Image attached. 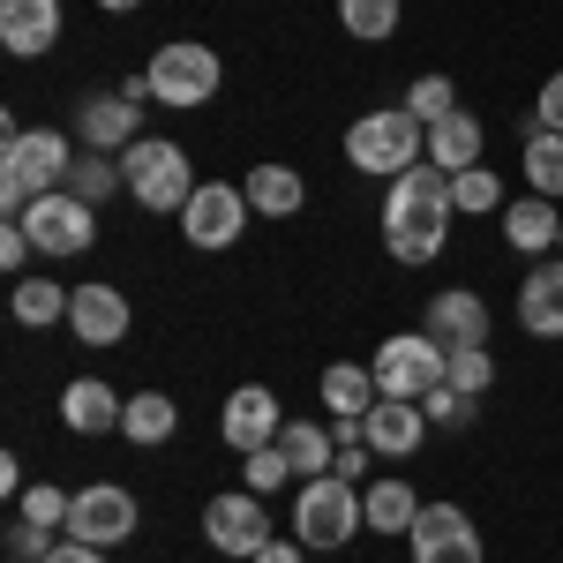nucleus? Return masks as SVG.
Returning a JSON list of instances; mask_svg holds the SVG:
<instances>
[{"label":"nucleus","instance_id":"37","mask_svg":"<svg viewBox=\"0 0 563 563\" xmlns=\"http://www.w3.org/2000/svg\"><path fill=\"white\" fill-rule=\"evenodd\" d=\"M466 406H474V398H466V390H451V384H435L429 398H421V413H429V421H466Z\"/></svg>","mask_w":563,"mask_h":563},{"label":"nucleus","instance_id":"27","mask_svg":"<svg viewBox=\"0 0 563 563\" xmlns=\"http://www.w3.org/2000/svg\"><path fill=\"white\" fill-rule=\"evenodd\" d=\"M361 504H368V526H376V533H413V519H421V504H413L406 481H376Z\"/></svg>","mask_w":563,"mask_h":563},{"label":"nucleus","instance_id":"23","mask_svg":"<svg viewBox=\"0 0 563 563\" xmlns=\"http://www.w3.org/2000/svg\"><path fill=\"white\" fill-rule=\"evenodd\" d=\"M376 368H353V361H339V368H323V406H339V421H368L376 413Z\"/></svg>","mask_w":563,"mask_h":563},{"label":"nucleus","instance_id":"39","mask_svg":"<svg viewBox=\"0 0 563 563\" xmlns=\"http://www.w3.org/2000/svg\"><path fill=\"white\" fill-rule=\"evenodd\" d=\"M45 533H53V526H15V533H8V556H45Z\"/></svg>","mask_w":563,"mask_h":563},{"label":"nucleus","instance_id":"13","mask_svg":"<svg viewBox=\"0 0 563 563\" xmlns=\"http://www.w3.org/2000/svg\"><path fill=\"white\" fill-rule=\"evenodd\" d=\"M218 435L249 459V451H263V443H278V398L263 384H241L233 398H225V413H218Z\"/></svg>","mask_w":563,"mask_h":563},{"label":"nucleus","instance_id":"25","mask_svg":"<svg viewBox=\"0 0 563 563\" xmlns=\"http://www.w3.org/2000/svg\"><path fill=\"white\" fill-rule=\"evenodd\" d=\"M301 174H294V166H256V174H249V211H263V218H294L301 211Z\"/></svg>","mask_w":563,"mask_h":563},{"label":"nucleus","instance_id":"19","mask_svg":"<svg viewBox=\"0 0 563 563\" xmlns=\"http://www.w3.org/2000/svg\"><path fill=\"white\" fill-rule=\"evenodd\" d=\"M519 323L533 339H563V263H541L519 286Z\"/></svg>","mask_w":563,"mask_h":563},{"label":"nucleus","instance_id":"34","mask_svg":"<svg viewBox=\"0 0 563 563\" xmlns=\"http://www.w3.org/2000/svg\"><path fill=\"white\" fill-rule=\"evenodd\" d=\"M406 113H413L421 129H435L443 113H459V98H451V84H443V76H421V84L406 90Z\"/></svg>","mask_w":563,"mask_h":563},{"label":"nucleus","instance_id":"28","mask_svg":"<svg viewBox=\"0 0 563 563\" xmlns=\"http://www.w3.org/2000/svg\"><path fill=\"white\" fill-rule=\"evenodd\" d=\"M68 301H76V294H68V286H45V278H15V323H31V331H45V323H60V316H68Z\"/></svg>","mask_w":563,"mask_h":563},{"label":"nucleus","instance_id":"14","mask_svg":"<svg viewBox=\"0 0 563 563\" xmlns=\"http://www.w3.org/2000/svg\"><path fill=\"white\" fill-rule=\"evenodd\" d=\"M421 435H429V413H421L413 398H376V413L361 421V443H368L376 459H413Z\"/></svg>","mask_w":563,"mask_h":563},{"label":"nucleus","instance_id":"43","mask_svg":"<svg viewBox=\"0 0 563 563\" xmlns=\"http://www.w3.org/2000/svg\"><path fill=\"white\" fill-rule=\"evenodd\" d=\"M249 563H301V541H263Z\"/></svg>","mask_w":563,"mask_h":563},{"label":"nucleus","instance_id":"6","mask_svg":"<svg viewBox=\"0 0 563 563\" xmlns=\"http://www.w3.org/2000/svg\"><path fill=\"white\" fill-rule=\"evenodd\" d=\"M368 368H376V390H384V398H413V406H421V398L451 376V353L435 346L429 331H398V339L376 346Z\"/></svg>","mask_w":563,"mask_h":563},{"label":"nucleus","instance_id":"1","mask_svg":"<svg viewBox=\"0 0 563 563\" xmlns=\"http://www.w3.org/2000/svg\"><path fill=\"white\" fill-rule=\"evenodd\" d=\"M451 174L443 166H406L384 196V249L398 263H435L443 233H451Z\"/></svg>","mask_w":563,"mask_h":563},{"label":"nucleus","instance_id":"21","mask_svg":"<svg viewBox=\"0 0 563 563\" xmlns=\"http://www.w3.org/2000/svg\"><path fill=\"white\" fill-rule=\"evenodd\" d=\"M429 166H443V174H466V166H481V121L459 106V113H443L429 129Z\"/></svg>","mask_w":563,"mask_h":563},{"label":"nucleus","instance_id":"5","mask_svg":"<svg viewBox=\"0 0 563 563\" xmlns=\"http://www.w3.org/2000/svg\"><path fill=\"white\" fill-rule=\"evenodd\" d=\"M353 526H368V504L353 496L346 474L301 481V496H294V541H301V549H339Z\"/></svg>","mask_w":563,"mask_h":563},{"label":"nucleus","instance_id":"16","mask_svg":"<svg viewBox=\"0 0 563 563\" xmlns=\"http://www.w3.org/2000/svg\"><path fill=\"white\" fill-rule=\"evenodd\" d=\"M121 413H129V398H113V384H98V376H76V384L60 390V421H68L76 435L121 429Z\"/></svg>","mask_w":563,"mask_h":563},{"label":"nucleus","instance_id":"29","mask_svg":"<svg viewBox=\"0 0 563 563\" xmlns=\"http://www.w3.org/2000/svg\"><path fill=\"white\" fill-rule=\"evenodd\" d=\"M526 188L533 196H563V135L556 129L526 135Z\"/></svg>","mask_w":563,"mask_h":563},{"label":"nucleus","instance_id":"44","mask_svg":"<svg viewBox=\"0 0 563 563\" xmlns=\"http://www.w3.org/2000/svg\"><path fill=\"white\" fill-rule=\"evenodd\" d=\"M98 8H113V15H129V8H143V0H98Z\"/></svg>","mask_w":563,"mask_h":563},{"label":"nucleus","instance_id":"45","mask_svg":"<svg viewBox=\"0 0 563 563\" xmlns=\"http://www.w3.org/2000/svg\"><path fill=\"white\" fill-rule=\"evenodd\" d=\"M556 249H563V241H556Z\"/></svg>","mask_w":563,"mask_h":563},{"label":"nucleus","instance_id":"30","mask_svg":"<svg viewBox=\"0 0 563 563\" xmlns=\"http://www.w3.org/2000/svg\"><path fill=\"white\" fill-rule=\"evenodd\" d=\"M339 23H346V38H390L398 31V0H339Z\"/></svg>","mask_w":563,"mask_h":563},{"label":"nucleus","instance_id":"11","mask_svg":"<svg viewBox=\"0 0 563 563\" xmlns=\"http://www.w3.org/2000/svg\"><path fill=\"white\" fill-rule=\"evenodd\" d=\"M406 541H413V563H481V533L459 504H421Z\"/></svg>","mask_w":563,"mask_h":563},{"label":"nucleus","instance_id":"31","mask_svg":"<svg viewBox=\"0 0 563 563\" xmlns=\"http://www.w3.org/2000/svg\"><path fill=\"white\" fill-rule=\"evenodd\" d=\"M443 353H451V376H443L451 390H466V398H481V390L496 384V361H488V346H443Z\"/></svg>","mask_w":563,"mask_h":563},{"label":"nucleus","instance_id":"36","mask_svg":"<svg viewBox=\"0 0 563 563\" xmlns=\"http://www.w3.org/2000/svg\"><path fill=\"white\" fill-rule=\"evenodd\" d=\"M68 504H76V496H60L53 481H45V488H23V519L31 526H68Z\"/></svg>","mask_w":563,"mask_h":563},{"label":"nucleus","instance_id":"41","mask_svg":"<svg viewBox=\"0 0 563 563\" xmlns=\"http://www.w3.org/2000/svg\"><path fill=\"white\" fill-rule=\"evenodd\" d=\"M23 256H31V233H23V225H8V233H0V263H8V271H23Z\"/></svg>","mask_w":563,"mask_h":563},{"label":"nucleus","instance_id":"17","mask_svg":"<svg viewBox=\"0 0 563 563\" xmlns=\"http://www.w3.org/2000/svg\"><path fill=\"white\" fill-rule=\"evenodd\" d=\"M429 339L435 346H488V301H481V294H435L429 301Z\"/></svg>","mask_w":563,"mask_h":563},{"label":"nucleus","instance_id":"12","mask_svg":"<svg viewBox=\"0 0 563 563\" xmlns=\"http://www.w3.org/2000/svg\"><path fill=\"white\" fill-rule=\"evenodd\" d=\"M203 541H211L218 556H256L263 541H278V533H271L256 488H249V496H211L203 504Z\"/></svg>","mask_w":563,"mask_h":563},{"label":"nucleus","instance_id":"42","mask_svg":"<svg viewBox=\"0 0 563 563\" xmlns=\"http://www.w3.org/2000/svg\"><path fill=\"white\" fill-rule=\"evenodd\" d=\"M361 466H368V443H339V466H331V474L361 481Z\"/></svg>","mask_w":563,"mask_h":563},{"label":"nucleus","instance_id":"24","mask_svg":"<svg viewBox=\"0 0 563 563\" xmlns=\"http://www.w3.org/2000/svg\"><path fill=\"white\" fill-rule=\"evenodd\" d=\"M76 129H84L90 151H129L135 143V98H90Z\"/></svg>","mask_w":563,"mask_h":563},{"label":"nucleus","instance_id":"32","mask_svg":"<svg viewBox=\"0 0 563 563\" xmlns=\"http://www.w3.org/2000/svg\"><path fill=\"white\" fill-rule=\"evenodd\" d=\"M451 203L459 211H504V180L488 166H466V174H451Z\"/></svg>","mask_w":563,"mask_h":563},{"label":"nucleus","instance_id":"18","mask_svg":"<svg viewBox=\"0 0 563 563\" xmlns=\"http://www.w3.org/2000/svg\"><path fill=\"white\" fill-rule=\"evenodd\" d=\"M60 38V0H0V45L8 53H45Z\"/></svg>","mask_w":563,"mask_h":563},{"label":"nucleus","instance_id":"2","mask_svg":"<svg viewBox=\"0 0 563 563\" xmlns=\"http://www.w3.org/2000/svg\"><path fill=\"white\" fill-rule=\"evenodd\" d=\"M68 174H76L68 135H53V129H8V143H0V203H8V218H23L38 196L68 188Z\"/></svg>","mask_w":563,"mask_h":563},{"label":"nucleus","instance_id":"4","mask_svg":"<svg viewBox=\"0 0 563 563\" xmlns=\"http://www.w3.org/2000/svg\"><path fill=\"white\" fill-rule=\"evenodd\" d=\"M121 180L135 188V203L143 211H188V196L203 188V180L188 174V151L180 143H151V135H135L129 151H121Z\"/></svg>","mask_w":563,"mask_h":563},{"label":"nucleus","instance_id":"38","mask_svg":"<svg viewBox=\"0 0 563 563\" xmlns=\"http://www.w3.org/2000/svg\"><path fill=\"white\" fill-rule=\"evenodd\" d=\"M533 121H541V129H556V135H563V68H556V76H549V84H541V106H533Z\"/></svg>","mask_w":563,"mask_h":563},{"label":"nucleus","instance_id":"10","mask_svg":"<svg viewBox=\"0 0 563 563\" xmlns=\"http://www.w3.org/2000/svg\"><path fill=\"white\" fill-rule=\"evenodd\" d=\"M129 533H135V496L113 488V481H98V488H84V496L68 504V541L113 549V541H129Z\"/></svg>","mask_w":563,"mask_h":563},{"label":"nucleus","instance_id":"8","mask_svg":"<svg viewBox=\"0 0 563 563\" xmlns=\"http://www.w3.org/2000/svg\"><path fill=\"white\" fill-rule=\"evenodd\" d=\"M15 225L31 233V249H38V256H84L90 241H98V211H90L84 196H68V188L38 196Z\"/></svg>","mask_w":563,"mask_h":563},{"label":"nucleus","instance_id":"20","mask_svg":"<svg viewBox=\"0 0 563 563\" xmlns=\"http://www.w3.org/2000/svg\"><path fill=\"white\" fill-rule=\"evenodd\" d=\"M504 241H511L519 256H541V249H556V241H563L556 203H549V196H526V203H511V211H504Z\"/></svg>","mask_w":563,"mask_h":563},{"label":"nucleus","instance_id":"9","mask_svg":"<svg viewBox=\"0 0 563 563\" xmlns=\"http://www.w3.org/2000/svg\"><path fill=\"white\" fill-rule=\"evenodd\" d=\"M241 225H249V188H225V180H203L188 196V211H180V233L196 249H233Z\"/></svg>","mask_w":563,"mask_h":563},{"label":"nucleus","instance_id":"22","mask_svg":"<svg viewBox=\"0 0 563 563\" xmlns=\"http://www.w3.org/2000/svg\"><path fill=\"white\" fill-rule=\"evenodd\" d=\"M278 451H286L294 481H316V474L339 466V443H331V429H316V421H286V429H278Z\"/></svg>","mask_w":563,"mask_h":563},{"label":"nucleus","instance_id":"3","mask_svg":"<svg viewBox=\"0 0 563 563\" xmlns=\"http://www.w3.org/2000/svg\"><path fill=\"white\" fill-rule=\"evenodd\" d=\"M421 151H429V129L406 113V106H390V113H361L346 129V158L361 174H384L398 180L406 166H421Z\"/></svg>","mask_w":563,"mask_h":563},{"label":"nucleus","instance_id":"26","mask_svg":"<svg viewBox=\"0 0 563 563\" xmlns=\"http://www.w3.org/2000/svg\"><path fill=\"white\" fill-rule=\"evenodd\" d=\"M174 429H180V406L166 390H143V398H129V413H121V435L129 443H166Z\"/></svg>","mask_w":563,"mask_h":563},{"label":"nucleus","instance_id":"33","mask_svg":"<svg viewBox=\"0 0 563 563\" xmlns=\"http://www.w3.org/2000/svg\"><path fill=\"white\" fill-rule=\"evenodd\" d=\"M113 180H121V166L106 158V151H90V158H76V174H68V196H84L90 211L113 196Z\"/></svg>","mask_w":563,"mask_h":563},{"label":"nucleus","instance_id":"40","mask_svg":"<svg viewBox=\"0 0 563 563\" xmlns=\"http://www.w3.org/2000/svg\"><path fill=\"white\" fill-rule=\"evenodd\" d=\"M38 563H106V549H90V541H60V549H45Z\"/></svg>","mask_w":563,"mask_h":563},{"label":"nucleus","instance_id":"35","mask_svg":"<svg viewBox=\"0 0 563 563\" xmlns=\"http://www.w3.org/2000/svg\"><path fill=\"white\" fill-rule=\"evenodd\" d=\"M241 474H249L256 496H271L278 481H294V466H286V451H278V443H263V451H249V466H241Z\"/></svg>","mask_w":563,"mask_h":563},{"label":"nucleus","instance_id":"7","mask_svg":"<svg viewBox=\"0 0 563 563\" xmlns=\"http://www.w3.org/2000/svg\"><path fill=\"white\" fill-rule=\"evenodd\" d=\"M218 84H225V68H218V53L211 45H196V38H180V45H158V60H151V98L158 106H211Z\"/></svg>","mask_w":563,"mask_h":563},{"label":"nucleus","instance_id":"15","mask_svg":"<svg viewBox=\"0 0 563 563\" xmlns=\"http://www.w3.org/2000/svg\"><path fill=\"white\" fill-rule=\"evenodd\" d=\"M68 323H76L84 346H121V339H129V301H121V286H76Z\"/></svg>","mask_w":563,"mask_h":563}]
</instances>
